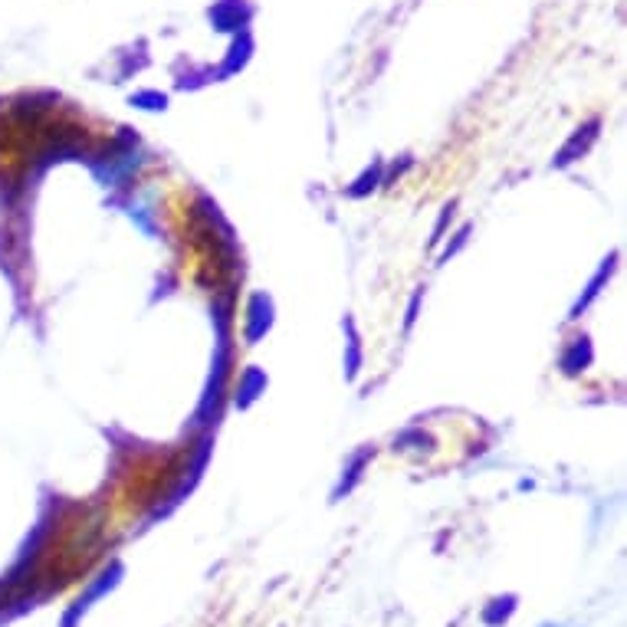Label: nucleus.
<instances>
[{
  "label": "nucleus",
  "instance_id": "f257e3e1",
  "mask_svg": "<svg viewBox=\"0 0 627 627\" xmlns=\"http://www.w3.org/2000/svg\"><path fill=\"white\" fill-rule=\"evenodd\" d=\"M513 608H516V598H513V595H506V598H496L493 605L483 611V621L490 624V627L503 624V621H509V614H513Z\"/></svg>",
  "mask_w": 627,
  "mask_h": 627
},
{
  "label": "nucleus",
  "instance_id": "f03ea898",
  "mask_svg": "<svg viewBox=\"0 0 627 627\" xmlns=\"http://www.w3.org/2000/svg\"><path fill=\"white\" fill-rule=\"evenodd\" d=\"M250 316H253V322H250V339H257L263 329H270V299H263V296L253 299Z\"/></svg>",
  "mask_w": 627,
  "mask_h": 627
},
{
  "label": "nucleus",
  "instance_id": "7ed1b4c3",
  "mask_svg": "<svg viewBox=\"0 0 627 627\" xmlns=\"http://www.w3.org/2000/svg\"><path fill=\"white\" fill-rule=\"evenodd\" d=\"M595 129H598V122L591 125V129H585V138H582V132H578V135L572 138V142H568V145L562 148V155L555 158V165H568V161H575V155H578V152H585L588 142L595 138Z\"/></svg>",
  "mask_w": 627,
  "mask_h": 627
},
{
  "label": "nucleus",
  "instance_id": "20e7f679",
  "mask_svg": "<svg viewBox=\"0 0 627 627\" xmlns=\"http://www.w3.org/2000/svg\"><path fill=\"white\" fill-rule=\"evenodd\" d=\"M591 362V348H588V342L585 339H578L575 345H572V355H565L562 358V368L568 371V375H575L578 368H585Z\"/></svg>",
  "mask_w": 627,
  "mask_h": 627
},
{
  "label": "nucleus",
  "instance_id": "39448f33",
  "mask_svg": "<svg viewBox=\"0 0 627 627\" xmlns=\"http://www.w3.org/2000/svg\"><path fill=\"white\" fill-rule=\"evenodd\" d=\"M611 270H614V257H611V260H605V266H601V273L595 276V280H591V286H588V293H585V299H582V303H578V306H575V312H572V319H575V316H578V312H582V309H585V306L591 303V299H595V296L601 293V283H605V280H608V276H611Z\"/></svg>",
  "mask_w": 627,
  "mask_h": 627
},
{
  "label": "nucleus",
  "instance_id": "423d86ee",
  "mask_svg": "<svg viewBox=\"0 0 627 627\" xmlns=\"http://www.w3.org/2000/svg\"><path fill=\"white\" fill-rule=\"evenodd\" d=\"M378 174H381V165H375V171H368L365 178L358 181V188H348V194H352V197H362L368 188H375V184H378Z\"/></svg>",
  "mask_w": 627,
  "mask_h": 627
},
{
  "label": "nucleus",
  "instance_id": "0eeeda50",
  "mask_svg": "<svg viewBox=\"0 0 627 627\" xmlns=\"http://www.w3.org/2000/svg\"><path fill=\"white\" fill-rule=\"evenodd\" d=\"M417 303H421V293H417V296L411 299V309H408V329H411L414 319H417Z\"/></svg>",
  "mask_w": 627,
  "mask_h": 627
}]
</instances>
